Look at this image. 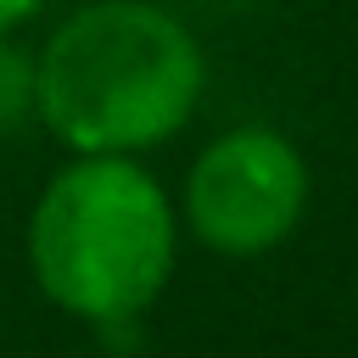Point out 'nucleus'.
<instances>
[{
	"label": "nucleus",
	"mask_w": 358,
	"mask_h": 358,
	"mask_svg": "<svg viewBox=\"0 0 358 358\" xmlns=\"http://www.w3.org/2000/svg\"><path fill=\"white\" fill-rule=\"evenodd\" d=\"M34 78L62 151L145 157L201 112L207 50L162 0H84L34 45Z\"/></svg>",
	"instance_id": "nucleus-1"
},
{
	"label": "nucleus",
	"mask_w": 358,
	"mask_h": 358,
	"mask_svg": "<svg viewBox=\"0 0 358 358\" xmlns=\"http://www.w3.org/2000/svg\"><path fill=\"white\" fill-rule=\"evenodd\" d=\"M22 252L34 285L62 313L95 330L134 324L173 274L179 207L140 157L67 151L34 196Z\"/></svg>",
	"instance_id": "nucleus-2"
},
{
	"label": "nucleus",
	"mask_w": 358,
	"mask_h": 358,
	"mask_svg": "<svg viewBox=\"0 0 358 358\" xmlns=\"http://www.w3.org/2000/svg\"><path fill=\"white\" fill-rule=\"evenodd\" d=\"M313 201L308 157L291 134L268 123H235L213 134L179 190V229H190L218 257H263L285 246Z\"/></svg>",
	"instance_id": "nucleus-3"
},
{
	"label": "nucleus",
	"mask_w": 358,
	"mask_h": 358,
	"mask_svg": "<svg viewBox=\"0 0 358 358\" xmlns=\"http://www.w3.org/2000/svg\"><path fill=\"white\" fill-rule=\"evenodd\" d=\"M39 123V78H34V45L22 34H0V140Z\"/></svg>",
	"instance_id": "nucleus-4"
},
{
	"label": "nucleus",
	"mask_w": 358,
	"mask_h": 358,
	"mask_svg": "<svg viewBox=\"0 0 358 358\" xmlns=\"http://www.w3.org/2000/svg\"><path fill=\"white\" fill-rule=\"evenodd\" d=\"M50 0H0V34H22Z\"/></svg>",
	"instance_id": "nucleus-5"
}]
</instances>
